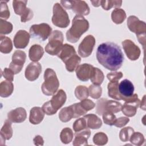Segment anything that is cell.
I'll use <instances>...</instances> for the list:
<instances>
[{
    "label": "cell",
    "instance_id": "cell-1",
    "mask_svg": "<svg viewBox=\"0 0 146 146\" xmlns=\"http://www.w3.org/2000/svg\"><path fill=\"white\" fill-rule=\"evenodd\" d=\"M98 62L108 70L115 71L124 62V55L119 46L113 42H105L99 45L96 50Z\"/></svg>",
    "mask_w": 146,
    "mask_h": 146
},
{
    "label": "cell",
    "instance_id": "cell-2",
    "mask_svg": "<svg viewBox=\"0 0 146 146\" xmlns=\"http://www.w3.org/2000/svg\"><path fill=\"white\" fill-rule=\"evenodd\" d=\"M88 29V21L83 16L76 15L72 19L71 28L66 32L67 40L71 43H76Z\"/></svg>",
    "mask_w": 146,
    "mask_h": 146
},
{
    "label": "cell",
    "instance_id": "cell-3",
    "mask_svg": "<svg viewBox=\"0 0 146 146\" xmlns=\"http://www.w3.org/2000/svg\"><path fill=\"white\" fill-rule=\"evenodd\" d=\"M44 79L41 86L42 92L46 96L53 95L59 87V82L55 71L52 68H47L44 73Z\"/></svg>",
    "mask_w": 146,
    "mask_h": 146
},
{
    "label": "cell",
    "instance_id": "cell-4",
    "mask_svg": "<svg viewBox=\"0 0 146 146\" xmlns=\"http://www.w3.org/2000/svg\"><path fill=\"white\" fill-rule=\"evenodd\" d=\"M66 99L67 96L64 91L62 89L59 90L53 95L50 100L43 104L42 108L46 115H54L65 103Z\"/></svg>",
    "mask_w": 146,
    "mask_h": 146
},
{
    "label": "cell",
    "instance_id": "cell-5",
    "mask_svg": "<svg viewBox=\"0 0 146 146\" xmlns=\"http://www.w3.org/2000/svg\"><path fill=\"white\" fill-rule=\"evenodd\" d=\"M127 26L131 31L136 34L139 42L143 46V50H145L146 41L145 23L139 20L137 17L131 15L127 19Z\"/></svg>",
    "mask_w": 146,
    "mask_h": 146
},
{
    "label": "cell",
    "instance_id": "cell-6",
    "mask_svg": "<svg viewBox=\"0 0 146 146\" xmlns=\"http://www.w3.org/2000/svg\"><path fill=\"white\" fill-rule=\"evenodd\" d=\"M63 34L60 31L55 30L52 31L45 47L46 52L51 55H57L63 46Z\"/></svg>",
    "mask_w": 146,
    "mask_h": 146
},
{
    "label": "cell",
    "instance_id": "cell-7",
    "mask_svg": "<svg viewBox=\"0 0 146 146\" xmlns=\"http://www.w3.org/2000/svg\"><path fill=\"white\" fill-rule=\"evenodd\" d=\"M51 21L54 25L60 28H66L70 24V21L67 13L59 3H55L53 6Z\"/></svg>",
    "mask_w": 146,
    "mask_h": 146
},
{
    "label": "cell",
    "instance_id": "cell-8",
    "mask_svg": "<svg viewBox=\"0 0 146 146\" xmlns=\"http://www.w3.org/2000/svg\"><path fill=\"white\" fill-rule=\"evenodd\" d=\"M121 104L118 102L102 98L96 102V112L99 115H102L106 112L117 113L121 111Z\"/></svg>",
    "mask_w": 146,
    "mask_h": 146
},
{
    "label": "cell",
    "instance_id": "cell-9",
    "mask_svg": "<svg viewBox=\"0 0 146 146\" xmlns=\"http://www.w3.org/2000/svg\"><path fill=\"white\" fill-rule=\"evenodd\" d=\"M29 32L30 36L33 38L44 41L51 34L52 28L49 25L42 23L32 25L30 28Z\"/></svg>",
    "mask_w": 146,
    "mask_h": 146
},
{
    "label": "cell",
    "instance_id": "cell-10",
    "mask_svg": "<svg viewBox=\"0 0 146 146\" xmlns=\"http://www.w3.org/2000/svg\"><path fill=\"white\" fill-rule=\"evenodd\" d=\"M61 5L66 9H71L76 15H87L90 13L88 4L84 1H60Z\"/></svg>",
    "mask_w": 146,
    "mask_h": 146
},
{
    "label": "cell",
    "instance_id": "cell-11",
    "mask_svg": "<svg viewBox=\"0 0 146 146\" xmlns=\"http://www.w3.org/2000/svg\"><path fill=\"white\" fill-rule=\"evenodd\" d=\"M27 1H13V7L15 13L21 16V21L26 22L30 21L33 18V11L26 7Z\"/></svg>",
    "mask_w": 146,
    "mask_h": 146
},
{
    "label": "cell",
    "instance_id": "cell-12",
    "mask_svg": "<svg viewBox=\"0 0 146 146\" xmlns=\"http://www.w3.org/2000/svg\"><path fill=\"white\" fill-rule=\"evenodd\" d=\"M95 44V39L92 35L86 36L78 47V54L82 58H87L89 56L94 49Z\"/></svg>",
    "mask_w": 146,
    "mask_h": 146
},
{
    "label": "cell",
    "instance_id": "cell-13",
    "mask_svg": "<svg viewBox=\"0 0 146 146\" xmlns=\"http://www.w3.org/2000/svg\"><path fill=\"white\" fill-rule=\"evenodd\" d=\"M26 54L21 50H16L13 54L12 61L9 64V68L11 69L15 74L19 73L26 61Z\"/></svg>",
    "mask_w": 146,
    "mask_h": 146
},
{
    "label": "cell",
    "instance_id": "cell-14",
    "mask_svg": "<svg viewBox=\"0 0 146 146\" xmlns=\"http://www.w3.org/2000/svg\"><path fill=\"white\" fill-rule=\"evenodd\" d=\"M123 48L127 56L131 60L139 59L141 51L140 48L130 39H125L121 43Z\"/></svg>",
    "mask_w": 146,
    "mask_h": 146
},
{
    "label": "cell",
    "instance_id": "cell-15",
    "mask_svg": "<svg viewBox=\"0 0 146 146\" xmlns=\"http://www.w3.org/2000/svg\"><path fill=\"white\" fill-rule=\"evenodd\" d=\"M95 67L90 64L84 63L79 65L75 69L77 78L81 81H88L92 76Z\"/></svg>",
    "mask_w": 146,
    "mask_h": 146
},
{
    "label": "cell",
    "instance_id": "cell-16",
    "mask_svg": "<svg viewBox=\"0 0 146 146\" xmlns=\"http://www.w3.org/2000/svg\"><path fill=\"white\" fill-rule=\"evenodd\" d=\"M42 72L41 64L38 62H33L26 67L25 75L29 81H34L38 78Z\"/></svg>",
    "mask_w": 146,
    "mask_h": 146
},
{
    "label": "cell",
    "instance_id": "cell-17",
    "mask_svg": "<svg viewBox=\"0 0 146 146\" xmlns=\"http://www.w3.org/2000/svg\"><path fill=\"white\" fill-rule=\"evenodd\" d=\"M30 38V34L24 30L17 32L14 38V45L16 48H25L29 44Z\"/></svg>",
    "mask_w": 146,
    "mask_h": 146
},
{
    "label": "cell",
    "instance_id": "cell-18",
    "mask_svg": "<svg viewBox=\"0 0 146 146\" xmlns=\"http://www.w3.org/2000/svg\"><path fill=\"white\" fill-rule=\"evenodd\" d=\"M27 117V113L25 109L23 107H18L8 112V119L15 123H21L23 122Z\"/></svg>",
    "mask_w": 146,
    "mask_h": 146
},
{
    "label": "cell",
    "instance_id": "cell-19",
    "mask_svg": "<svg viewBox=\"0 0 146 146\" xmlns=\"http://www.w3.org/2000/svg\"><path fill=\"white\" fill-rule=\"evenodd\" d=\"M140 99L132 100L131 102H125L121 107V111L125 116L128 117H132L136 113L137 108L140 105Z\"/></svg>",
    "mask_w": 146,
    "mask_h": 146
},
{
    "label": "cell",
    "instance_id": "cell-20",
    "mask_svg": "<svg viewBox=\"0 0 146 146\" xmlns=\"http://www.w3.org/2000/svg\"><path fill=\"white\" fill-rule=\"evenodd\" d=\"M91 135V131L88 128L83 129L75 133V139L72 144L74 146L78 145H87L88 139Z\"/></svg>",
    "mask_w": 146,
    "mask_h": 146
},
{
    "label": "cell",
    "instance_id": "cell-21",
    "mask_svg": "<svg viewBox=\"0 0 146 146\" xmlns=\"http://www.w3.org/2000/svg\"><path fill=\"white\" fill-rule=\"evenodd\" d=\"M44 112L42 108L39 107H34L30 110L29 121L34 125L38 124L42 122L44 117Z\"/></svg>",
    "mask_w": 146,
    "mask_h": 146
},
{
    "label": "cell",
    "instance_id": "cell-22",
    "mask_svg": "<svg viewBox=\"0 0 146 146\" xmlns=\"http://www.w3.org/2000/svg\"><path fill=\"white\" fill-rule=\"evenodd\" d=\"M1 145L5 144V140L11 138L13 133L11 127V121L9 119L5 121L3 127L1 129Z\"/></svg>",
    "mask_w": 146,
    "mask_h": 146
},
{
    "label": "cell",
    "instance_id": "cell-23",
    "mask_svg": "<svg viewBox=\"0 0 146 146\" xmlns=\"http://www.w3.org/2000/svg\"><path fill=\"white\" fill-rule=\"evenodd\" d=\"M75 54L76 53L75 48L72 46L66 43L63 45L60 52L57 55V56L64 63L66 60H67Z\"/></svg>",
    "mask_w": 146,
    "mask_h": 146
},
{
    "label": "cell",
    "instance_id": "cell-24",
    "mask_svg": "<svg viewBox=\"0 0 146 146\" xmlns=\"http://www.w3.org/2000/svg\"><path fill=\"white\" fill-rule=\"evenodd\" d=\"M86 121L87 128L98 129L102 125V121L101 119L95 114L90 113L83 116Z\"/></svg>",
    "mask_w": 146,
    "mask_h": 146
},
{
    "label": "cell",
    "instance_id": "cell-25",
    "mask_svg": "<svg viewBox=\"0 0 146 146\" xmlns=\"http://www.w3.org/2000/svg\"><path fill=\"white\" fill-rule=\"evenodd\" d=\"M44 54L43 47L39 44H34L29 49V56L33 62L39 61Z\"/></svg>",
    "mask_w": 146,
    "mask_h": 146
},
{
    "label": "cell",
    "instance_id": "cell-26",
    "mask_svg": "<svg viewBox=\"0 0 146 146\" xmlns=\"http://www.w3.org/2000/svg\"><path fill=\"white\" fill-rule=\"evenodd\" d=\"M14 91V84L12 82L8 80L2 81L0 84V96L2 98H7L10 96Z\"/></svg>",
    "mask_w": 146,
    "mask_h": 146
},
{
    "label": "cell",
    "instance_id": "cell-27",
    "mask_svg": "<svg viewBox=\"0 0 146 146\" xmlns=\"http://www.w3.org/2000/svg\"><path fill=\"white\" fill-rule=\"evenodd\" d=\"M118 80L110 81L107 86L108 94L110 98L113 99L120 100H121V97L118 91Z\"/></svg>",
    "mask_w": 146,
    "mask_h": 146
},
{
    "label": "cell",
    "instance_id": "cell-28",
    "mask_svg": "<svg viewBox=\"0 0 146 146\" xmlns=\"http://www.w3.org/2000/svg\"><path fill=\"white\" fill-rule=\"evenodd\" d=\"M13 50V43L11 39L7 36L1 35L0 51L3 54H9Z\"/></svg>",
    "mask_w": 146,
    "mask_h": 146
},
{
    "label": "cell",
    "instance_id": "cell-29",
    "mask_svg": "<svg viewBox=\"0 0 146 146\" xmlns=\"http://www.w3.org/2000/svg\"><path fill=\"white\" fill-rule=\"evenodd\" d=\"M80 62V57L79 56L76 54H74L64 62L66 70L68 72H73L79 66Z\"/></svg>",
    "mask_w": 146,
    "mask_h": 146
},
{
    "label": "cell",
    "instance_id": "cell-30",
    "mask_svg": "<svg viewBox=\"0 0 146 146\" xmlns=\"http://www.w3.org/2000/svg\"><path fill=\"white\" fill-rule=\"evenodd\" d=\"M126 18V13L122 9H115L111 13V19L116 24L122 23Z\"/></svg>",
    "mask_w": 146,
    "mask_h": 146
},
{
    "label": "cell",
    "instance_id": "cell-31",
    "mask_svg": "<svg viewBox=\"0 0 146 146\" xmlns=\"http://www.w3.org/2000/svg\"><path fill=\"white\" fill-rule=\"evenodd\" d=\"M74 114L72 108L70 107H66L63 108L59 113V118L62 122L66 123L74 118Z\"/></svg>",
    "mask_w": 146,
    "mask_h": 146
},
{
    "label": "cell",
    "instance_id": "cell-32",
    "mask_svg": "<svg viewBox=\"0 0 146 146\" xmlns=\"http://www.w3.org/2000/svg\"><path fill=\"white\" fill-rule=\"evenodd\" d=\"M73 132L72 130L68 127L63 128L60 134V139L61 141L65 144L70 143L73 139Z\"/></svg>",
    "mask_w": 146,
    "mask_h": 146
},
{
    "label": "cell",
    "instance_id": "cell-33",
    "mask_svg": "<svg viewBox=\"0 0 146 146\" xmlns=\"http://www.w3.org/2000/svg\"><path fill=\"white\" fill-rule=\"evenodd\" d=\"M70 107L72 108L74 112V118L79 117L80 116L84 115L88 112L81 102L72 104Z\"/></svg>",
    "mask_w": 146,
    "mask_h": 146
},
{
    "label": "cell",
    "instance_id": "cell-34",
    "mask_svg": "<svg viewBox=\"0 0 146 146\" xmlns=\"http://www.w3.org/2000/svg\"><path fill=\"white\" fill-rule=\"evenodd\" d=\"M104 78V76L102 71L98 68L95 67L93 75L90 78L91 82L93 83V84L100 86L103 83Z\"/></svg>",
    "mask_w": 146,
    "mask_h": 146
},
{
    "label": "cell",
    "instance_id": "cell-35",
    "mask_svg": "<svg viewBox=\"0 0 146 146\" xmlns=\"http://www.w3.org/2000/svg\"><path fill=\"white\" fill-rule=\"evenodd\" d=\"M75 95L80 100L87 99L89 96L88 88L84 86H78L75 90Z\"/></svg>",
    "mask_w": 146,
    "mask_h": 146
},
{
    "label": "cell",
    "instance_id": "cell-36",
    "mask_svg": "<svg viewBox=\"0 0 146 146\" xmlns=\"http://www.w3.org/2000/svg\"><path fill=\"white\" fill-rule=\"evenodd\" d=\"M122 4L121 1H101L100 5L102 8L105 10H109L112 7H115L116 9H119Z\"/></svg>",
    "mask_w": 146,
    "mask_h": 146
},
{
    "label": "cell",
    "instance_id": "cell-37",
    "mask_svg": "<svg viewBox=\"0 0 146 146\" xmlns=\"http://www.w3.org/2000/svg\"><path fill=\"white\" fill-rule=\"evenodd\" d=\"M129 140L133 144L137 146H140L144 144L145 141V138L144 135L141 133L139 132H134L131 135Z\"/></svg>",
    "mask_w": 146,
    "mask_h": 146
},
{
    "label": "cell",
    "instance_id": "cell-38",
    "mask_svg": "<svg viewBox=\"0 0 146 146\" xmlns=\"http://www.w3.org/2000/svg\"><path fill=\"white\" fill-rule=\"evenodd\" d=\"M93 142L97 145H104L108 142V137L103 132H98L93 137Z\"/></svg>",
    "mask_w": 146,
    "mask_h": 146
},
{
    "label": "cell",
    "instance_id": "cell-39",
    "mask_svg": "<svg viewBox=\"0 0 146 146\" xmlns=\"http://www.w3.org/2000/svg\"><path fill=\"white\" fill-rule=\"evenodd\" d=\"M134 132V129L131 127H127L122 128L119 133V138L123 142L128 141L131 135Z\"/></svg>",
    "mask_w": 146,
    "mask_h": 146
},
{
    "label": "cell",
    "instance_id": "cell-40",
    "mask_svg": "<svg viewBox=\"0 0 146 146\" xmlns=\"http://www.w3.org/2000/svg\"><path fill=\"white\" fill-rule=\"evenodd\" d=\"M89 95L90 96L95 99H98L100 98L102 94V88L100 86L92 84L88 88Z\"/></svg>",
    "mask_w": 146,
    "mask_h": 146
},
{
    "label": "cell",
    "instance_id": "cell-41",
    "mask_svg": "<svg viewBox=\"0 0 146 146\" xmlns=\"http://www.w3.org/2000/svg\"><path fill=\"white\" fill-rule=\"evenodd\" d=\"M13 25L3 19H0V34L1 35L9 34L13 30Z\"/></svg>",
    "mask_w": 146,
    "mask_h": 146
},
{
    "label": "cell",
    "instance_id": "cell-42",
    "mask_svg": "<svg viewBox=\"0 0 146 146\" xmlns=\"http://www.w3.org/2000/svg\"><path fill=\"white\" fill-rule=\"evenodd\" d=\"M8 1H1V13H0V18L1 19L6 20L10 17V11L7 5Z\"/></svg>",
    "mask_w": 146,
    "mask_h": 146
},
{
    "label": "cell",
    "instance_id": "cell-43",
    "mask_svg": "<svg viewBox=\"0 0 146 146\" xmlns=\"http://www.w3.org/2000/svg\"><path fill=\"white\" fill-rule=\"evenodd\" d=\"M102 116L104 123L110 126L114 125L117 119L114 113L111 112H106L103 113L102 114Z\"/></svg>",
    "mask_w": 146,
    "mask_h": 146
},
{
    "label": "cell",
    "instance_id": "cell-44",
    "mask_svg": "<svg viewBox=\"0 0 146 146\" xmlns=\"http://www.w3.org/2000/svg\"><path fill=\"white\" fill-rule=\"evenodd\" d=\"M73 129L74 131L76 132L80 131L83 129L87 128L86 119L84 117L79 118L75 121V122L73 124Z\"/></svg>",
    "mask_w": 146,
    "mask_h": 146
},
{
    "label": "cell",
    "instance_id": "cell-45",
    "mask_svg": "<svg viewBox=\"0 0 146 146\" xmlns=\"http://www.w3.org/2000/svg\"><path fill=\"white\" fill-rule=\"evenodd\" d=\"M14 72L10 69L9 68H5L3 71L2 72V76L6 79V80L13 82L14 80Z\"/></svg>",
    "mask_w": 146,
    "mask_h": 146
},
{
    "label": "cell",
    "instance_id": "cell-46",
    "mask_svg": "<svg viewBox=\"0 0 146 146\" xmlns=\"http://www.w3.org/2000/svg\"><path fill=\"white\" fill-rule=\"evenodd\" d=\"M123 74L121 72H112L108 73L107 75V79L110 81L119 80L123 77Z\"/></svg>",
    "mask_w": 146,
    "mask_h": 146
},
{
    "label": "cell",
    "instance_id": "cell-47",
    "mask_svg": "<svg viewBox=\"0 0 146 146\" xmlns=\"http://www.w3.org/2000/svg\"><path fill=\"white\" fill-rule=\"evenodd\" d=\"M129 121V119L127 117H120L116 119V120L114 124V125L116 127L121 128L125 126Z\"/></svg>",
    "mask_w": 146,
    "mask_h": 146
},
{
    "label": "cell",
    "instance_id": "cell-48",
    "mask_svg": "<svg viewBox=\"0 0 146 146\" xmlns=\"http://www.w3.org/2000/svg\"><path fill=\"white\" fill-rule=\"evenodd\" d=\"M33 141L35 145H43L44 144V140L40 135L35 136L33 139Z\"/></svg>",
    "mask_w": 146,
    "mask_h": 146
},
{
    "label": "cell",
    "instance_id": "cell-49",
    "mask_svg": "<svg viewBox=\"0 0 146 146\" xmlns=\"http://www.w3.org/2000/svg\"><path fill=\"white\" fill-rule=\"evenodd\" d=\"M139 106L141 109L145 111V95H144L141 102H140Z\"/></svg>",
    "mask_w": 146,
    "mask_h": 146
},
{
    "label": "cell",
    "instance_id": "cell-50",
    "mask_svg": "<svg viewBox=\"0 0 146 146\" xmlns=\"http://www.w3.org/2000/svg\"><path fill=\"white\" fill-rule=\"evenodd\" d=\"M91 2L92 3V5L95 7H99L100 6L101 1H91Z\"/></svg>",
    "mask_w": 146,
    "mask_h": 146
}]
</instances>
